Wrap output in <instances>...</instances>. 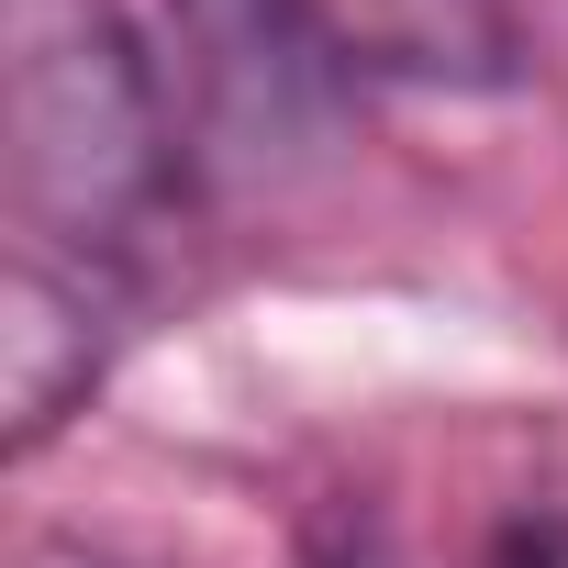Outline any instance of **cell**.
I'll return each instance as SVG.
<instances>
[{"mask_svg": "<svg viewBox=\"0 0 568 568\" xmlns=\"http://www.w3.org/2000/svg\"><path fill=\"white\" fill-rule=\"evenodd\" d=\"M123 335H134L123 267L23 234L12 267H0V446H12V457L57 446L90 413V390L112 379Z\"/></svg>", "mask_w": 568, "mask_h": 568, "instance_id": "obj_3", "label": "cell"}, {"mask_svg": "<svg viewBox=\"0 0 568 568\" xmlns=\"http://www.w3.org/2000/svg\"><path fill=\"white\" fill-rule=\"evenodd\" d=\"M324 568H402V557H390V535H379L368 513H335V535H324Z\"/></svg>", "mask_w": 568, "mask_h": 568, "instance_id": "obj_5", "label": "cell"}, {"mask_svg": "<svg viewBox=\"0 0 568 568\" xmlns=\"http://www.w3.org/2000/svg\"><path fill=\"white\" fill-rule=\"evenodd\" d=\"M190 179L201 156L168 57H145V34L101 0L57 12L12 68V190L34 212V245L123 267L168 223V201H190Z\"/></svg>", "mask_w": 568, "mask_h": 568, "instance_id": "obj_1", "label": "cell"}, {"mask_svg": "<svg viewBox=\"0 0 568 568\" xmlns=\"http://www.w3.org/2000/svg\"><path fill=\"white\" fill-rule=\"evenodd\" d=\"M168 90L212 179H313L357 123V45L324 0H156Z\"/></svg>", "mask_w": 568, "mask_h": 568, "instance_id": "obj_2", "label": "cell"}, {"mask_svg": "<svg viewBox=\"0 0 568 568\" xmlns=\"http://www.w3.org/2000/svg\"><path fill=\"white\" fill-rule=\"evenodd\" d=\"M490 568H568V513H513Z\"/></svg>", "mask_w": 568, "mask_h": 568, "instance_id": "obj_4", "label": "cell"}]
</instances>
